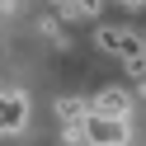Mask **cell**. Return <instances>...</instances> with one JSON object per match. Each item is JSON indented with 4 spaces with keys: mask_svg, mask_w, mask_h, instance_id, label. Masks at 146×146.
<instances>
[{
    "mask_svg": "<svg viewBox=\"0 0 146 146\" xmlns=\"http://www.w3.org/2000/svg\"><path fill=\"white\" fill-rule=\"evenodd\" d=\"M90 108H94V113H113V118H132V99L123 94V90H99L94 99H90Z\"/></svg>",
    "mask_w": 146,
    "mask_h": 146,
    "instance_id": "obj_4",
    "label": "cell"
},
{
    "mask_svg": "<svg viewBox=\"0 0 146 146\" xmlns=\"http://www.w3.org/2000/svg\"><path fill=\"white\" fill-rule=\"evenodd\" d=\"M90 113H94V108H90V99H76V94H66V99H57V118H61V123H85V118Z\"/></svg>",
    "mask_w": 146,
    "mask_h": 146,
    "instance_id": "obj_5",
    "label": "cell"
},
{
    "mask_svg": "<svg viewBox=\"0 0 146 146\" xmlns=\"http://www.w3.org/2000/svg\"><path fill=\"white\" fill-rule=\"evenodd\" d=\"M123 5H132V10H141V5H146V0H123Z\"/></svg>",
    "mask_w": 146,
    "mask_h": 146,
    "instance_id": "obj_9",
    "label": "cell"
},
{
    "mask_svg": "<svg viewBox=\"0 0 146 146\" xmlns=\"http://www.w3.org/2000/svg\"><path fill=\"white\" fill-rule=\"evenodd\" d=\"M24 123H29V99L24 94H0V137L24 132Z\"/></svg>",
    "mask_w": 146,
    "mask_h": 146,
    "instance_id": "obj_3",
    "label": "cell"
},
{
    "mask_svg": "<svg viewBox=\"0 0 146 146\" xmlns=\"http://www.w3.org/2000/svg\"><path fill=\"white\" fill-rule=\"evenodd\" d=\"M99 47L104 52H118L123 61H137V57H146V38L141 33H132V29H99Z\"/></svg>",
    "mask_w": 146,
    "mask_h": 146,
    "instance_id": "obj_2",
    "label": "cell"
},
{
    "mask_svg": "<svg viewBox=\"0 0 146 146\" xmlns=\"http://www.w3.org/2000/svg\"><path fill=\"white\" fill-rule=\"evenodd\" d=\"M76 5H80V10H85V19H90V14L99 10V0H76Z\"/></svg>",
    "mask_w": 146,
    "mask_h": 146,
    "instance_id": "obj_6",
    "label": "cell"
},
{
    "mask_svg": "<svg viewBox=\"0 0 146 146\" xmlns=\"http://www.w3.org/2000/svg\"><path fill=\"white\" fill-rule=\"evenodd\" d=\"M0 10H5V14H10V10H19V0H0Z\"/></svg>",
    "mask_w": 146,
    "mask_h": 146,
    "instance_id": "obj_7",
    "label": "cell"
},
{
    "mask_svg": "<svg viewBox=\"0 0 146 146\" xmlns=\"http://www.w3.org/2000/svg\"><path fill=\"white\" fill-rule=\"evenodd\" d=\"M137 94H141V99H146V76H141V80H137Z\"/></svg>",
    "mask_w": 146,
    "mask_h": 146,
    "instance_id": "obj_8",
    "label": "cell"
},
{
    "mask_svg": "<svg viewBox=\"0 0 146 146\" xmlns=\"http://www.w3.org/2000/svg\"><path fill=\"white\" fill-rule=\"evenodd\" d=\"M132 127L127 118H113V113H90L85 118V141L90 146H127Z\"/></svg>",
    "mask_w": 146,
    "mask_h": 146,
    "instance_id": "obj_1",
    "label": "cell"
}]
</instances>
